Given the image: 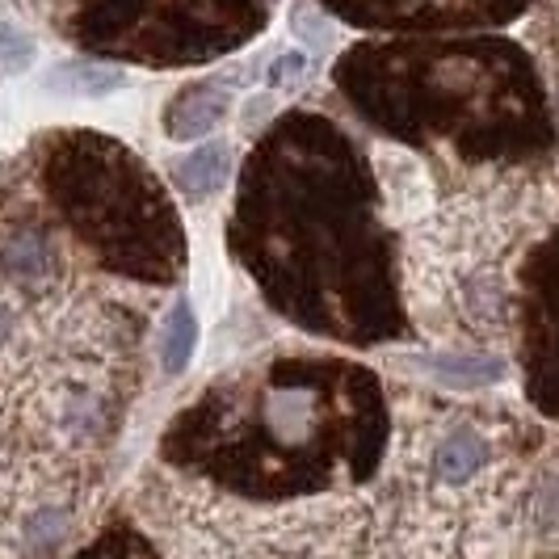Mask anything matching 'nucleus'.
I'll use <instances>...</instances> for the list:
<instances>
[{
	"instance_id": "9d476101",
	"label": "nucleus",
	"mask_w": 559,
	"mask_h": 559,
	"mask_svg": "<svg viewBox=\"0 0 559 559\" xmlns=\"http://www.w3.org/2000/svg\"><path fill=\"white\" fill-rule=\"evenodd\" d=\"M34 56V43H29V34L17 29V22H9V17H0V68L4 72H22Z\"/></svg>"
},
{
	"instance_id": "f8f14e48",
	"label": "nucleus",
	"mask_w": 559,
	"mask_h": 559,
	"mask_svg": "<svg viewBox=\"0 0 559 559\" xmlns=\"http://www.w3.org/2000/svg\"><path fill=\"white\" fill-rule=\"evenodd\" d=\"M17 4H22V9H29V13H43V17L51 22V29H56L68 13L81 4V0H17Z\"/></svg>"
},
{
	"instance_id": "f03ea898",
	"label": "nucleus",
	"mask_w": 559,
	"mask_h": 559,
	"mask_svg": "<svg viewBox=\"0 0 559 559\" xmlns=\"http://www.w3.org/2000/svg\"><path fill=\"white\" fill-rule=\"evenodd\" d=\"M227 252L304 333L341 345L413 336L379 168L333 118L295 110L257 140L227 219Z\"/></svg>"
},
{
	"instance_id": "423d86ee",
	"label": "nucleus",
	"mask_w": 559,
	"mask_h": 559,
	"mask_svg": "<svg viewBox=\"0 0 559 559\" xmlns=\"http://www.w3.org/2000/svg\"><path fill=\"white\" fill-rule=\"evenodd\" d=\"M270 9L274 0H81L56 34L93 59L194 68L252 43Z\"/></svg>"
},
{
	"instance_id": "0eeeda50",
	"label": "nucleus",
	"mask_w": 559,
	"mask_h": 559,
	"mask_svg": "<svg viewBox=\"0 0 559 559\" xmlns=\"http://www.w3.org/2000/svg\"><path fill=\"white\" fill-rule=\"evenodd\" d=\"M227 118H231V88L224 81H198L173 93L160 127L173 143H198L215 135Z\"/></svg>"
},
{
	"instance_id": "39448f33",
	"label": "nucleus",
	"mask_w": 559,
	"mask_h": 559,
	"mask_svg": "<svg viewBox=\"0 0 559 559\" xmlns=\"http://www.w3.org/2000/svg\"><path fill=\"white\" fill-rule=\"evenodd\" d=\"M140 531L173 556H362L370 551V497L308 504H252L194 479L147 467L131 492Z\"/></svg>"
},
{
	"instance_id": "6e6552de",
	"label": "nucleus",
	"mask_w": 559,
	"mask_h": 559,
	"mask_svg": "<svg viewBox=\"0 0 559 559\" xmlns=\"http://www.w3.org/2000/svg\"><path fill=\"white\" fill-rule=\"evenodd\" d=\"M231 168H236V147L231 143H198L194 152L168 160V186L190 202H206L231 181Z\"/></svg>"
},
{
	"instance_id": "1a4fd4ad",
	"label": "nucleus",
	"mask_w": 559,
	"mask_h": 559,
	"mask_svg": "<svg viewBox=\"0 0 559 559\" xmlns=\"http://www.w3.org/2000/svg\"><path fill=\"white\" fill-rule=\"evenodd\" d=\"M198 349V316L190 308V299H173V308L165 311V320H160V329H156V358H160V370H165L168 379L173 374H181L190 358H194Z\"/></svg>"
},
{
	"instance_id": "f257e3e1",
	"label": "nucleus",
	"mask_w": 559,
	"mask_h": 559,
	"mask_svg": "<svg viewBox=\"0 0 559 559\" xmlns=\"http://www.w3.org/2000/svg\"><path fill=\"white\" fill-rule=\"evenodd\" d=\"M160 295L68 219L29 143L0 165V556L93 531Z\"/></svg>"
},
{
	"instance_id": "20e7f679",
	"label": "nucleus",
	"mask_w": 559,
	"mask_h": 559,
	"mask_svg": "<svg viewBox=\"0 0 559 559\" xmlns=\"http://www.w3.org/2000/svg\"><path fill=\"white\" fill-rule=\"evenodd\" d=\"M392 442L370 497L379 556L531 551V492L556 442L504 400L392 383Z\"/></svg>"
},
{
	"instance_id": "9b49d317",
	"label": "nucleus",
	"mask_w": 559,
	"mask_h": 559,
	"mask_svg": "<svg viewBox=\"0 0 559 559\" xmlns=\"http://www.w3.org/2000/svg\"><path fill=\"white\" fill-rule=\"evenodd\" d=\"M308 76V56L304 51H286L282 59L270 63V72H265V81L270 88H286V84H299Z\"/></svg>"
},
{
	"instance_id": "7ed1b4c3",
	"label": "nucleus",
	"mask_w": 559,
	"mask_h": 559,
	"mask_svg": "<svg viewBox=\"0 0 559 559\" xmlns=\"http://www.w3.org/2000/svg\"><path fill=\"white\" fill-rule=\"evenodd\" d=\"M392 442V392L358 358L270 349L227 366L160 433L168 472L252 504L362 497Z\"/></svg>"
}]
</instances>
